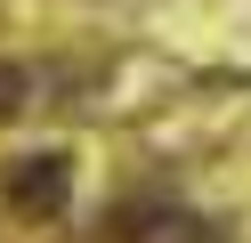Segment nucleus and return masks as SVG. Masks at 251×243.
<instances>
[{
    "mask_svg": "<svg viewBox=\"0 0 251 243\" xmlns=\"http://www.w3.org/2000/svg\"><path fill=\"white\" fill-rule=\"evenodd\" d=\"M8 203H17V211H57V203H65V162L33 154L17 178H8Z\"/></svg>",
    "mask_w": 251,
    "mask_h": 243,
    "instance_id": "f257e3e1",
    "label": "nucleus"
},
{
    "mask_svg": "<svg viewBox=\"0 0 251 243\" xmlns=\"http://www.w3.org/2000/svg\"><path fill=\"white\" fill-rule=\"evenodd\" d=\"M138 243H227V235L202 227V219H186V211H154V219L138 227Z\"/></svg>",
    "mask_w": 251,
    "mask_h": 243,
    "instance_id": "f03ea898",
    "label": "nucleus"
}]
</instances>
